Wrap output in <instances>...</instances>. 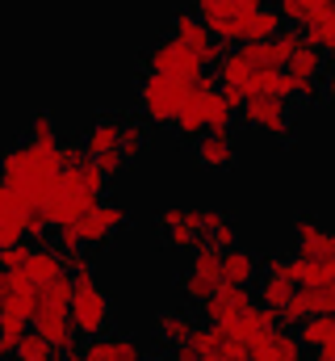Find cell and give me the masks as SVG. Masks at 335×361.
Segmentation results:
<instances>
[{
	"label": "cell",
	"mask_w": 335,
	"mask_h": 361,
	"mask_svg": "<svg viewBox=\"0 0 335 361\" xmlns=\"http://www.w3.org/2000/svg\"><path fill=\"white\" fill-rule=\"evenodd\" d=\"M59 173H63V143H38L25 135L21 143L0 152V180L25 206H46Z\"/></svg>",
	"instance_id": "6da1fadb"
},
{
	"label": "cell",
	"mask_w": 335,
	"mask_h": 361,
	"mask_svg": "<svg viewBox=\"0 0 335 361\" xmlns=\"http://www.w3.org/2000/svg\"><path fill=\"white\" fill-rule=\"evenodd\" d=\"M105 197V173L84 152V143H63V173L46 197V214L55 227H76L84 214Z\"/></svg>",
	"instance_id": "7a4b0ae2"
},
{
	"label": "cell",
	"mask_w": 335,
	"mask_h": 361,
	"mask_svg": "<svg viewBox=\"0 0 335 361\" xmlns=\"http://www.w3.org/2000/svg\"><path fill=\"white\" fill-rule=\"evenodd\" d=\"M72 324H76V336L84 341H96L109 332V315H113V302L105 294V286L92 277V273H76V290H72Z\"/></svg>",
	"instance_id": "3957f363"
},
{
	"label": "cell",
	"mask_w": 335,
	"mask_h": 361,
	"mask_svg": "<svg viewBox=\"0 0 335 361\" xmlns=\"http://www.w3.org/2000/svg\"><path fill=\"white\" fill-rule=\"evenodd\" d=\"M268 0H197V17L210 25L218 42H248V30L255 13Z\"/></svg>",
	"instance_id": "277c9868"
},
{
	"label": "cell",
	"mask_w": 335,
	"mask_h": 361,
	"mask_svg": "<svg viewBox=\"0 0 335 361\" xmlns=\"http://www.w3.org/2000/svg\"><path fill=\"white\" fill-rule=\"evenodd\" d=\"M193 92V80H176V76H160V72H143L139 76V109L151 122H176V114L184 109Z\"/></svg>",
	"instance_id": "5b68a950"
},
{
	"label": "cell",
	"mask_w": 335,
	"mask_h": 361,
	"mask_svg": "<svg viewBox=\"0 0 335 361\" xmlns=\"http://www.w3.org/2000/svg\"><path fill=\"white\" fill-rule=\"evenodd\" d=\"M143 63H147V72L176 76V80H201V76H206V63H201V55H197L193 47H184L176 34H164V38H156V42L147 47Z\"/></svg>",
	"instance_id": "8992f818"
},
{
	"label": "cell",
	"mask_w": 335,
	"mask_h": 361,
	"mask_svg": "<svg viewBox=\"0 0 335 361\" xmlns=\"http://www.w3.org/2000/svg\"><path fill=\"white\" fill-rule=\"evenodd\" d=\"M244 118L255 130L289 139L293 135V114H289V97H272V92H251L244 101Z\"/></svg>",
	"instance_id": "52a82bcc"
},
{
	"label": "cell",
	"mask_w": 335,
	"mask_h": 361,
	"mask_svg": "<svg viewBox=\"0 0 335 361\" xmlns=\"http://www.w3.org/2000/svg\"><path fill=\"white\" fill-rule=\"evenodd\" d=\"M172 34H176L184 47H193V51L201 55V63H222V59H227V42H218V38L210 34V25L197 17V8H180V13L172 17Z\"/></svg>",
	"instance_id": "ba28073f"
},
{
	"label": "cell",
	"mask_w": 335,
	"mask_h": 361,
	"mask_svg": "<svg viewBox=\"0 0 335 361\" xmlns=\"http://www.w3.org/2000/svg\"><path fill=\"white\" fill-rule=\"evenodd\" d=\"M255 302H260V298L251 294V286H231V281H222V286H218V290L201 302V311H206V324L231 328L239 315H248Z\"/></svg>",
	"instance_id": "9c48e42d"
},
{
	"label": "cell",
	"mask_w": 335,
	"mask_h": 361,
	"mask_svg": "<svg viewBox=\"0 0 335 361\" xmlns=\"http://www.w3.org/2000/svg\"><path fill=\"white\" fill-rule=\"evenodd\" d=\"M160 231L172 248H197L206 244V231H201V206H164L156 214Z\"/></svg>",
	"instance_id": "30bf717a"
},
{
	"label": "cell",
	"mask_w": 335,
	"mask_h": 361,
	"mask_svg": "<svg viewBox=\"0 0 335 361\" xmlns=\"http://www.w3.org/2000/svg\"><path fill=\"white\" fill-rule=\"evenodd\" d=\"M293 240H298V257L302 261H335V227L315 219V214H298L293 219Z\"/></svg>",
	"instance_id": "8fae6325"
},
{
	"label": "cell",
	"mask_w": 335,
	"mask_h": 361,
	"mask_svg": "<svg viewBox=\"0 0 335 361\" xmlns=\"http://www.w3.org/2000/svg\"><path fill=\"white\" fill-rule=\"evenodd\" d=\"M251 361H310V349L302 345V336L285 324L268 328L260 341H251Z\"/></svg>",
	"instance_id": "7c38bea8"
},
{
	"label": "cell",
	"mask_w": 335,
	"mask_h": 361,
	"mask_svg": "<svg viewBox=\"0 0 335 361\" xmlns=\"http://www.w3.org/2000/svg\"><path fill=\"white\" fill-rule=\"evenodd\" d=\"M201 361H251V349L248 345H239L227 328H218V324H197V332H193V341H189Z\"/></svg>",
	"instance_id": "4fadbf2b"
},
{
	"label": "cell",
	"mask_w": 335,
	"mask_h": 361,
	"mask_svg": "<svg viewBox=\"0 0 335 361\" xmlns=\"http://www.w3.org/2000/svg\"><path fill=\"white\" fill-rule=\"evenodd\" d=\"M126 206L122 202H113V197H101L88 214H84L80 223H76V231H80V240L84 244H105L113 231H122L126 227Z\"/></svg>",
	"instance_id": "5bb4252c"
},
{
	"label": "cell",
	"mask_w": 335,
	"mask_h": 361,
	"mask_svg": "<svg viewBox=\"0 0 335 361\" xmlns=\"http://www.w3.org/2000/svg\"><path fill=\"white\" fill-rule=\"evenodd\" d=\"M34 332L55 349V353H76L80 345H76V324H72V311H63V307H38L34 311Z\"/></svg>",
	"instance_id": "9a60e30c"
},
{
	"label": "cell",
	"mask_w": 335,
	"mask_h": 361,
	"mask_svg": "<svg viewBox=\"0 0 335 361\" xmlns=\"http://www.w3.org/2000/svg\"><path fill=\"white\" fill-rule=\"evenodd\" d=\"M143 345L126 332H105L96 341H84L80 349L72 353V361H143Z\"/></svg>",
	"instance_id": "2e32d148"
},
{
	"label": "cell",
	"mask_w": 335,
	"mask_h": 361,
	"mask_svg": "<svg viewBox=\"0 0 335 361\" xmlns=\"http://www.w3.org/2000/svg\"><path fill=\"white\" fill-rule=\"evenodd\" d=\"M84 152L96 160V156H109V152H122V114L109 109V114H96L84 130Z\"/></svg>",
	"instance_id": "e0dca14e"
},
{
	"label": "cell",
	"mask_w": 335,
	"mask_h": 361,
	"mask_svg": "<svg viewBox=\"0 0 335 361\" xmlns=\"http://www.w3.org/2000/svg\"><path fill=\"white\" fill-rule=\"evenodd\" d=\"M21 277L30 281V286H46V281H55V277H63L68 273V261H63V252L59 248H51V244H34V252H30V261L21 265Z\"/></svg>",
	"instance_id": "ac0fdd59"
},
{
	"label": "cell",
	"mask_w": 335,
	"mask_h": 361,
	"mask_svg": "<svg viewBox=\"0 0 335 361\" xmlns=\"http://www.w3.org/2000/svg\"><path fill=\"white\" fill-rule=\"evenodd\" d=\"M193 332H197V319H193V311L189 307H164L160 315H156V336L164 341V345H189L193 341Z\"/></svg>",
	"instance_id": "d6986e66"
},
{
	"label": "cell",
	"mask_w": 335,
	"mask_h": 361,
	"mask_svg": "<svg viewBox=\"0 0 335 361\" xmlns=\"http://www.w3.org/2000/svg\"><path fill=\"white\" fill-rule=\"evenodd\" d=\"M260 273H264V261H260L251 248L235 244V248L222 252V281H231V286H251Z\"/></svg>",
	"instance_id": "ffe728a7"
},
{
	"label": "cell",
	"mask_w": 335,
	"mask_h": 361,
	"mask_svg": "<svg viewBox=\"0 0 335 361\" xmlns=\"http://www.w3.org/2000/svg\"><path fill=\"white\" fill-rule=\"evenodd\" d=\"M277 324H281V311H272V307H260V302H255L248 315H239L227 332H231L239 345H251V341H260V336H264L268 328H277Z\"/></svg>",
	"instance_id": "44dd1931"
},
{
	"label": "cell",
	"mask_w": 335,
	"mask_h": 361,
	"mask_svg": "<svg viewBox=\"0 0 335 361\" xmlns=\"http://www.w3.org/2000/svg\"><path fill=\"white\" fill-rule=\"evenodd\" d=\"M289 85H306V80H323V47H315L310 38L293 51V59L285 63Z\"/></svg>",
	"instance_id": "7402d4cb"
},
{
	"label": "cell",
	"mask_w": 335,
	"mask_h": 361,
	"mask_svg": "<svg viewBox=\"0 0 335 361\" xmlns=\"http://www.w3.org/2000/svg\"><path fill=\"white\" fill-rule=\"evenodd\" d=\"M197 160H201L206 169H227V164L235 160V139H231V130H206V135L197 139Z\"/></svg>",
	"instance_id": "603a6c76"
},
{
	"label": "cell",
	"mask_w": 335,
	"mask_h": 361,
	"mask_svg": "<svg viewBox=\"0 0 335 361\" xmlns=\"http://www.w3.org/2000/svg\"><path fill=\"white\" fill-rule=\"evenodd\" d=\"M201 101H206V80H193V92H189L184 109L176 114V130L184 139H201L206 135V109H201Z\"/></svg>",
	"instance_id": "cb8c5ba5"
},
{
	"label": "cell",
	"mask_w": 335,
	"mask_h": 361,
	"mask_svg": "<svg viewBox=\"0 0 335 361\" xmlns=\"http://www.w3.org/2000/svg\"><path fill=\"white\" fill-rule=\"evenodd\" d=\"M201 231H206V244H214L218 252H227V248H235V244H239L235 223H231L222 210H214V206H201Z\"/></svg>",
	"instance_id": "d4e9b609"
},
{
	"label": "cell",
	"mask_w": 335,
	"mask_h": 361,
	"mask_svg": "<svg viewBox=\"0 0 335 361\" xmlns=\"http://www.w3.org/2000/svg\"><path fill=\"white\" fill-rule=\"evenodd\" d=\"M255 294H260V307H272V311H281L293 294H298V286L289 281V277H281V273H260V281H255Z\"/></svg>",
	"instance_id": "484cf974"
},
{
	"label": "cell",
	"mask_w": 335,
	"mask_h": 361,
	"mask_svg": "<svg viewBox=\"0 0 335 361\" xmlns=\"http://www.w3.org/2000/svg\"><path fill=\"white\" fill-rule=\"evenodd\" d=\"M302 34H306L315 47H327V51H331L335 47V0H327L323 8H315V17L302 25Z\"/></svg>",
	"instance_id": "4316f807"
},
{
	"label": "cell",
	"mask_w": 335,
	"mask_h": 361,
	"mask_svg": "<svg viewBox=\"0 0 335 361\" xmlns=\"http://www.w3.org/2000/svg\"><path fill=\"white\" fill-rule=\"evenodd\" d=\"M281 30H285V17H281V8H277V4H264V8L255 13V21H251L248 42H268V38H277Z\"/></svg>",
	"instance_id": "83f0119b"
},
{
	"label": "cell",
	"mask_w": 335,
	"mask_h": 361,
	"mask_svg": "<svg viewBox=\"0 0 335 361\" xmlns=\"http://www.w3.org/2000/svg\"><path fill=\"white\" fill-rule=\"evenodd\" d=\"M143 152H147V126H143L139 118H126V114H122V156L134 160V156H143Z\"/></svg>",
	"instance_id": "f1b7e54d"
},
{
	"label": "cell",
	"mask_w": 335,
	"mask_h": 361,
	"mask_svg": "<svg viewBox=\"0 0 335 361\" xmlns=\"http://www.w3.org/2000/svg\"><path fill=\"white\" fill-rule=\"evenodd\" d=\"M193 273H201V277H210V281H222V252L214 248V244H197L193 248Z\"/></svg>",
	"instance_id": "f546056e"
},
{
	"label": "cell",
	"mask_w": 335,
	"mask_h": 361,
	"mask_svg": "<svg viewBox=\"0 0 335 361\" xmlns=\"http://www.w3.org/2000/svg\"><path fill=\"white\" fill-rule=\"evenodd\" d=\"M218 286H222V281H210V277H201V273H193V269L180 273V294H184L189 302H206Z\"/></svg>",
	"instance_id": "4dcf8cb0"
},
{
	"label": "cell",
	"mask_w": 335,
	"mask_h": 361,
	"mask_svg": "<svg viewBox=\"0 0 335 361\" xmlns=\"http://www.w3.org/2000/svg\"><path fill=\"white\" fill-rule=\"evenodd\" d=\"M51 357H55V349H51V345H46V341H42V336L30 328V332L21 336V345H17V357H13V361H51Z\"/></svg>",
	"instance_id": "1f68e13d"
},
{
	"label": "cell",
	"mask_w": 335,
	"mask_h": 361,
	"mask_svg": "<svg viewBox=\"0 0 335 361\" xmlns=\"http://www.w3.org/2000/svg\"><path fill=\"white\" fill-rule=\"evenodd\" d=\"M277 8H281V17L285 21H298V25H306L310 17H315V8H323L327 0H272Z\"/></svg>",
	"instance_id": "d6a6232c"
},
{
	"label": "cell",
	"mask_w": 335,
	"mask_h": 361,
	"mask_svg": "<svg viewBox=\"0 0 335 361\" xmlns=\"http://www.w3.org/2000/svg\"><path fill=\"white\" fill-rule=\"evenodd\" d=\"M30 139H38V143H63V139H59V126H55V118H51L46 109H38V114L30 118Z\"/></svg>",
	"instance_id": "836d02e7"
},
{
	"label": "cell",
	"mask_w": 335,
	"mask_h": 361,
	"mask_svg": "<svg viewBox=\"0 0 335 361\" xmlns=\"http://www.w3.org/2000/svg\"><path fill=\"white\" fill-rule=\"evenodd\" d=\"M30 210H34V206H25V202H21V197L0 180V219H25Z\"/></svg>",
	"instance_id": "e575fe53"
},
{
	"label": "cell",
	"mask_w": 335,
	"mask_h": 361,
	"mask_svg": "<svg viewBox=\"0 0 335 361\" xmlns=\"http://www.w3.org/2000/svg\"><path fill=\"white\" fill-rule=\"evenodd\" d=\"M30 252H34V244H25V240H21V244H13V248H4V252H0V269L17 273L25 261H30Z\"/></svg>",
	"instance_id": "d590c367"
},
{
	"label": "cell",
	"mask_w": 335,
	"mask_h": 361,
	"mask_svg": "<svg viewBox=\"0 0 335 361\" xmlns=\"http://www.w3.org/2000/svg\"><path fill=\"white\" fill-rule=\"evenodd\" d=\"M55 223H51V214H46V206H34L30 214H25V235H34L38 244H42V235L51 231Z\"/></svg>",
	"instance_id": "8d00e7d4"
},
{
	"label": "cell",
	"mask_w": 335,
	"mask_h": 361,
	"mask_svg": "<svg viewBox=\"0 0 335 361\" xmlns=\"http://www.w3.org/2000/svg\"><path fill=\"white\" fill-rule=\"evenodd\" d=\"M25 240V219H0V252Z\"/></svg>",
	"instance_id": "74e56055"
},
{
	"label": "cell",
	"mask_w": 335,
	"mask_h": 361,
	"mask_svg": "<svg viewBox=\"0 0 335 361\" xmlns=\"http://www.w3.org/2000/svg\"><path fill=\"white\" fill-rule=\"evenodd\" d=\"M30 332V319H21V315H8V311H0V336H8V341H21Z\"/></svg>",
	"instance_id": "f35d334b"
},
{
	"label": "cell",
	"mask_w": 335,
	"mask_h": 361,
	"mask_svg": "<svg viewBox=\"0 0 335 361\" xmlns=\"http://www.w3.org/2000/svg\"><path fill=\"white\" fill-rule=\"evenodd\" d=\"M96 164H101V173H105V177H113V173H122L126 156H122V152H109V156H96Z\"/></svg>",
	"instance_id": "ab89813d"
},
{
	"label": "cell",
	"mask_w": 335,
	"mask_h": 361,
	"mask_svg": "<svg viewBox=\"0 0 335 361\" xmlns=\"http://www.w3.org/2000/svg\"><path fill=\"white\" fill-rule=\"evenodd\" d=\"M168 361H201V353L193 345H176V349H168Z\"/></svg>",
	"instance_id": "60d3db41"
},
{
	"label": "cell",
	"mask_w": 335,
	"mask_h": 361,
	"mask_svg": "<svg viewBox=\"0 0 335 361\" xmlns=\"http://www.w3.org/2000/svg\"><path fill=\"white\" fill-rule=\"evenodd\" d=\"M17 345H21V341H8V336H0V361H13V357H17Z\"/></svg>",
	"instance_id": "b9f144b4"
},
{
	"label": "cell",
	"mask_w": 335,
	"mask_h": 361,
	"mask_svg": "<svg viewBox=\"0 0 335 361\" xmlns=\"http://www.w3.org/2000/svg\"><path fill=\"white\" fill-rule=\"evenodd\" d=\"M310 361H335V336L323 345V349H315V353H310Z\"/></svg>",
	"instance_id": "7bdbcfd3"
},
{
	"label": "cell",
	"mask_w": 335,
	"mask_h": 361,
	"mask_svg": "<svg viewBox=\"0 0 335 361\" xmlns=\"http://www.w3.org/2000/svg\"><path fill=\"white\" fill-rule=\"evenodd\" d=\"M323 92H327V101H335V68L327 72V80H323Z\"/></svg>",
	"instance_id": "ee69618b"
},
{
	"label": "cell",
	"mask_w": 335,
	"mask_h": 361,
	"mask_svg": "<svg viewBox=\"0 0 335 361\" xmlns=\"http://www.w3.org/2000/svg\"><path fill=\"white\" fill-rule=\"evenodd\" d=\"M4 298H8V273L0 269V311H4Z\"/></svg>",
	"instance_id": "f6af8a7d"
},
{
	"label": "cell",
	"mask_w": 335,
	"mask_h": 361,
	"mask_svg": "<svg viewBox=\"0 0 335 361\" xmlns=\"http://www.w3.org/2000/svg\"><path fill=\"white\" fill-rule=\"evenodd\" d=\"M143 361H168V357H160V353H143Z\"/></svg>",
	"instance_id": "bcb514c9"
},
{
	"label": "cell",
	"mask_w": 335,
	"mask_h": 361,
	"mask_svg": "<svg viewBox=\"0 0 335 361\" xmlns=\"http://www.w3.org/2000/svg\"><path fill=\"white\" fill-rule=\"evenodd\" d=\"M331 63H335V47H331Z\"/></svg>",
	"instance_id": "7dc6e473"
}]
</instances>
